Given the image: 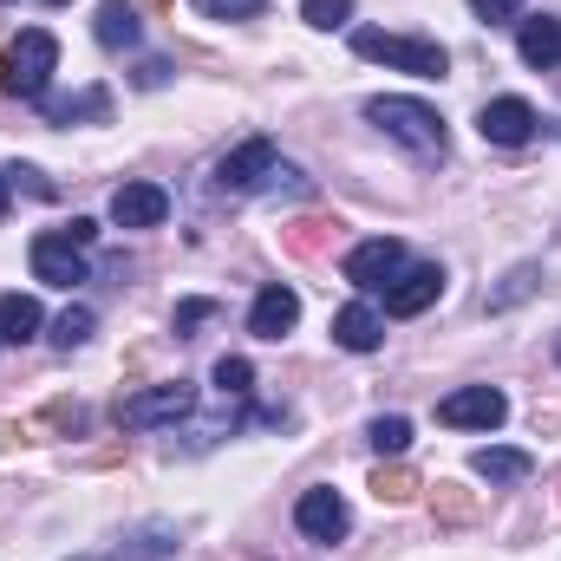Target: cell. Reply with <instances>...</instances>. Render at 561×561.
<instances>
[{
	"instance_id": "cell-1",
	"label": "cell",
	"mask_w": 561,
	"mask_h": 561,
	"mask_svg": "<svg viewBox=\"0 0 561 561\" xmlns=\"http://www.w3.org/2000/svg\"><path fill=\"white\" fill-rule=\"evenodd\" d=\"M353 53L359 59H379L392 72H412V79H444L450 72V53L437 39H419V33H379V26H359L353 33Z\"/></svg>"
},
{
	"instance_id": "cell-2",
	"label": "cell",
	"mask_w": 561,
	"mask_h": 561,
	"mask_svg": "<svg viewBox=\"0 0 561 561\" xmlns=\"http://www.w3.org/2000/svg\"><path fill=\"white\" fill-rule=\"evenodd\" d=\"M366 125H379L392 144L419 150V157H444V118L424 105V99H366Z\"/></svg>"
},
{
	"instance_id": "cell-3",
	"label": "cell",
	"mask_w": 561,
	"mask_h": 561,
	"mask_svg": "<svg viewBox=\"0 0 561 561\" xmlns=\"http://www.w3.org/2000/svg\"><path fill=\"white\" fill-rule=\"evenodd\" d=\"M53 66H59V39L46 33V26H26L20 39H13V53H7V92L13 99H39L46 92V79H53Z\"/></svg>"
},
{
	"instance_id": "cell-4",
	"label": "cell",
	"mask_w": 561,
	"mask_h": 561,
	"mask_svg": "<svg viewBox=\"0 0 561 561\" xmlns=\"http://www.w3.org/2000/svg\"><path fill=\"white\" fill-rule=\"evenodd\" d=\"M196 412V386L190 379H170V386H144L118 405V424L125 431H150V424H176Z\"/></svg>"
},
{
	"instance_id": "cell-5",
	"label": "cell",
	"mask_w": 561,
	"mask_h": 561,
	"mask_svg": "<svg viewBox=\"0 0 561 561\" xmlns=\"http://www.w3.org/2000/svg\"><path fill=\"white\" fill-rule=\"evenodd\" d=\"M503 419H510V399L496 386H463V392L437 399V424H450V431H496Z\"/></svg>"
},
{
	"instance_id": "cell-6",
	"label": "cell",
	"mask_w": 561,
	"mask_h": 561,
	"mask_svg": "<svg viewBox=\"0 0 561 561\" xmlns=\"http://www.w3.org/2000/svg\"><path fill=\"white\" fill-rule=\"evenodd\" d=\"M294 529L307 536V542H346V529H353V516H346V503H340V490H300V503H294Z\"/></svg>"
},
{
	"instance_id": "cell-7",
	"label": "cell",
	"mask_w": 561,
	"mask_h": 561,
	"mask_svg": "<svg viewBox=\"0 0 561 561\" xmlns=\"http://www.w3.org/2000/svg\"><path fill=\"white\" fill-rule=\"evenodd\" d=\"M33 275L46 287H79V280H92V262H85V249L72 236L46 229V236H33Z\"/></svg>"
},
{
	"instance_id": "cell-8",
	"label": "cell",
	"mask_w": 561,
	"mask_h": 561,
	"mask_svg": "<svg viewBox=\"0 0 561 561\" xmlns=\"http://www.w3.org/2000/svg\"><path fill=\"white\" fill-rule=\"evenodd\" d=\"M399 268H405V242H392V236H373V242H359L346 262H340V275L353 280V287H392L399 280Z\"/></svg>"
},
{
	"instance_id": "cell-9",
	"label": "cell",
	"mask_w": 561,
	"mask_h": 561,
	"mask_svg": "<svg viewBox=\"0 0 561 561\" xmlns=\"http://www.w3.org/2000/svg\"><path fill=\"white\" fill-rule=\"evenodd\" d=\"M275 163H280L275 144H268V138H249L242 150H229V157L216 163V190H222V196H249V190H255Z\"/></svg>"
},
{
	"instance_id": "cell-10",
	"label": "cell",
	"mask_w": 561,
	"mask_h": 561,
	"mask_svg": "<svg viewBox=\"0 0 561 561\" xmlns=\"http://www.w3.org/2000/svg\"><path fill=\"white\" fill-rule=\"evenodd\" d=\"M536 125H542V118H536V105H529V99H490V105L477 112V131H483L490 144H503V150L529 144V138H536Z\"/></svg>"
},
{
	"instance_id": "cell-11",
	"label": "cell",
	"mask_w": 561,
	"mask_h": 561,
	"mask_svg": "<svg viewBox=\"0 0 561 561\" xmlns=\"http://www.w3.org/2000/svg\"><path fill=\"white\" fill-rule=\"evenodd\" d=\"M437 294H444V268H437V262L399 268V280L386 287V313H392V320H412V313H424Z\"/></svg>"
},
{
	"instance_id": "cell-12",
	"label": "cell",
	"mask_w": 561,
	"mask_h": 561,
	"mask_svg": "<svg viewBox=\"0 0 561 561\" xmlns=\"http://www.w3.org/2000/svg\"><path fill=\"white\" fill-rule=\"evenodd\" d=\"M170 216V196L157 183H118L112 190V222L118 229H157Z\"/></svg>"
},
{
	"instance_id": "cell-13",
	"label": "cell",
	"mask_w": 561,
	"mask_h": 561,
	"mask_svg": "<svg viewBox=\"0 0 561 561\" xmlns=\"http://www.w3.org/2000/svg\"><path fill=\"white\" fill-rule=\"evenodd\" d=\"M294 320H300V294L294 287H262L255 294V307H249V333L255 340H280V333H294Z\"/></svg>"
},
{
	"instance_id": "cell-14",
	"label": "cell",
	"mask_w": 561,
	"mask_h": 561,
	"mask_svg": "<svg viewBox=\"0 0 561 561\" xmlns=\"http://www.w3.org/2000/svg\"><path fill=\"white\" fill-rule=\"evenodd\" d=\"M333 340H340L346 353H379V340H386V313L366 307V300H353V307L333 313Z\"/></svg>"
},
{
	"instance_id": "cell-15",
	"label": "cell",
	"mask_w": 561,
	"mask_h": 561,
	"mask_svg": "<svg viewBox=\"0 0 561 561\" xmlns=\"http://www.w3.org/2000/svg\"><path fill=\"white\" fill-rule=\"evenodd\" d=\"M516 53H523V66H536V72L561 66V20H556V13H536V20H523V33H516Z\"/></svg>"
},
{
	"instance_id": "cell-16",
	"label": "cell",
	"mask_w": 561,
	"mask_h": 561,
	"mask_svg": "<svg viewBox=\"0 0 561 561\" xmlns=\"http://www.w3.org/2000/svg\"><path fill=\"white\" fill-rule=\"evenodd\" d=\"M33 333H39V300L33 294H0V340L26 346Z\"/></svg>"
},
{
	"instance_id": "cell-17",
	"label": "cell",
	"mask_w": 561,
	"mask_h": 561,
	"mask_svg": "<svg viewBox=\"0 0 561 561\" xmlns=\"http://www.w3.org/2000/svg\"><path fill=\"white\" fill-rule=\"evenodd\" d=\"M163 556H176V529H170V523H150L138 536H125L105 561H163Z\"/></svg>"
},
{
	"instance_id": "cell-18",
	"label": "cell",
	"mask_w": 561,
	"mask_h": 561,
	"mask_svg": "<svg viewBox=\"0 0 561 561\" xmlns=\"http://www.w3.org/2000/svg\"><path fill=\"white\" fill-rule=\"evenodd\" d=\"M470 463H477V477H490V483H523V477H529V450H510V444H483Z\"/></svg>"
},
{
	"instance_id": "cell-19",
	"label": "cell",
	"mask_w": 561,
	"mask_h": 561,
	"mask_svg": "<svg viewBox=\"0 0 561 561\" xmlns=\"http://www.w3.org/2000/svg\"><path fill=\"white\" fill-rule=\"evenodd\" d=\"M92 33H99V46H138V13L125 7V0H105L99 7V20H92Z\"/></svg>"
},
{
	"instance_id": "cell-20",
	"label": "cell",
	"mask_w": 561,
	"mask_h": 561,
	"mask_svg": "<svg viewBox=\"0 0 561 561\" xmlns=\"http://www.w3.org/2000/svg\"><path fill=\"white\" fill-rule=\"evenodd\" d=\"M46 112H53V125H79V118L105 125V118H112V92H105V85H85L79 99H59V105H46Z\"/></svg>"
},
{
	"instance_id": "cell-21",
	"label": "cell",
	"mask_w": 561,
	"mask_h": 561,
	"mask_svg": "<svg viewBox=\"0 0 561 561\" xmlns=\"http://www.w3.org/2000/svg\"><path fill=\"white\" fill-rule=\"evenodd\" d=\"M92 327H99V313H92V307H66V313L53 320V346H59V353H72V346H85V340H92Z\"/></svg>"
},
{
	"instance_id": "cell-22",
	"label": "cell",
	"mask_w": 561,
	"mask_h": 561,
	"mask_svg": "<svg viewBox=\"0 0 561 561\" xmlns=\"http://www.w3.org/2000/svg\"><path fill=\"white\" fill-rule=\"evenodd\" d=\"M373 496H379V503H412V496H419V477H412L405 463H379V470H373Z\"/></svg>"
},
{
	"instance_id": "cell-23",
	"label": "cell",
	"mask_w": 561,
	"mask_h": 561,
	"mask_svg": "<svg viewBox=\"0 0 561 561\" xmlns=\"http://www.w3.org/2000/svg\"><path fill=\"white\" fill-rule=\"evenodd\" d=\"M431 510H437L444 523H470V516H477V496H470L463 483H437V490H431Z\"/></svg>"
},
{
	"instance_id": "cell-24",
	"label": "cell",
	"mask_w": 561,
	"mask_h": 561,
	"mask_svg": "<svg viewBox=\"0 0 561 561\" xmlns=\"http://www.w3.org/2000/svg\"><path fill=\"white\" fill-rule=\"evenodd\" d=\"M536 280H542V268H536V262H523L516 275H510L503 287H496V294H490V313H503V307H516V300H529V294H536Z\"/></svg>"
},
{
	"instance_id": "cell-25",
	"label": "cell",
	"mask_w": 561,
	"mask_h": 561,
	"mask_svg": "<svg viewBox=\"0 0 561 561\" xmlns=\"http://www.w3.org/2000/svg\"><path fill=\"white\" fill-rule=\"evenodd\" d=\"M249 386H255V366L222 353V359H216V392H222V399H249Z\"/></svg>"
},
{
	"instance_id": "cell-26",
	"label": "cell",
	"mask_w": 561,
	"mask_h": 561,
	"mask_svg": "<svg viewBox=\"0 0 561 561\" xmlns=\"http://www.w3.org/2000/svg\"><path fill=\"white\" fill-rule=\"evenodd\" d=\"M405 444H412V419H373V450L379 457H405Z\"/></svg>"
},
{
	"instance_id": "cell-27",
	"label": "cell",
	"mask_w": 561,
	"mask_h": 561,
	"mask_svg": "<svg viewBox=\"0 0 561 561\" xmlns=\"http://www.w3.org/2000/svg\"><path fill=\"white\" fill-rule=\"evenodd\" d=\"M327 229H333V222H320V216H307V222H294V229L280 236V249H287V255H320V242H327Z\"/></svg>"
},
{
	"instance_id": "cell-28",
	"label": "cell",
	"mask_w": 561,
	"mask_h": 561,
	"mask_svg": "<svg viewBox=\"0 0 561 561\" xmlns=\"http://www.w3.org/2000/svg\"><path fill=\"white\" fill-rule=\"evenodd\" d=\"M300 20H307V26H320V33H333V26H346V20H353V0H300Z\"/></svg>"
},
{
	"instance_id": "cell-29",
	"label": "cell",
	"mask_w": 561,
	"mask_h": 561,
	"mask_svg": "<svg viewBox=\"0 0 561 561\" xmlns=\"http://www.w3.org/2000/svg\"><path fill=\"white\" fill-rule=\"evenodd\" d=\"M190 7H196L203 20H255L268 0H190Z\"/></svg>"
},
{
	"instance_id": "cell-30",
	"label": "cell",
	"mask_w": 561,
	"mask_h": 561,
	"mask_svg": "<svg viewBox=\"0 0 561 561\" xmlns=\"http://www.w3.org/2000/svg\"><path fill=\"white\" fill-rule=\"evenodd\" d=\"M470 13H477L483 26H503V20H516V13H523V0H470Z\"/></svg>"
},
{
	"instance_id": "cell-31",
	"label": "cell",
	"mask_w": 561,
	"mask_h": 561,
	"mask_svg": "<svg viewBox=\"0 0 561 561\" xmlns=\"http://www.w3.org/2000/svg\"><path fill=\"white\" fill-rule=\"evenodd\" d=\"M209 313H216V300H183V307H176V333H190V327H203Z\"/></svg>"
},
{
	"instance_id": "cell-32",
	"label": "cell",
	"mask_w": 561,
	"mask_h": 561,
	"mask_svg": "<svg viewBox=\"0 0 561 561\" xmlns=\"http://www.w3.org/2000/svg\"><path fill=\"white\" fill-rule=\"evenodd\" d=\"M59 236H72L79 249H92V242H99V222H92V216H72V222H66Z\"/></svg>"
},
{
	"instance_id": "cell-33",
	"label": "cell",
	"mask_w": 561,
	"mask_h": 561,
	"mask_svg": "<svg viewBox=\"0 0 561 561\" xmlns=\"http://www.w3.org/2000/svg\"><path fill=\"white\" fill-rule=\"evenodd\" d=\"M163 79H170V66H163V59H144V66H138V85H144V92H157Z\"/></svg>"
},
{
	"instance_id": "cell-34",
	"label": "cell",
	"mask_w": 561,
	"mask_h": 561,
	"mask_svg": "<svg viewBox=\"0 0 561 561\" xmlns=\"http://www.w3.org/2000/svg\"><path fill=\"white\" fill-rule=\"evenodd\" d=\"M268 176H275V190H307V170H294V163H275Z\"/></svg>"
},
{
	"instance_id": "cell-35",
	"label": "cell",
	"mask_w": 561,
	"mask_h": 561,
	"mask_svg": "<svg viewBox=\"0 0 561 561\" xmlns=\"http://www.w3.org/2000/svg\"><path fill=\"white\" fill-rule=\"evenodd\" d=\"M46 419H53V424H72V431H85V412H79V405H46Z\"/></svg>"
},
{
	"instance_id": "cell-36",
	"label": "cell",
	"mask_w": 561,
	"mask_h": 561,
	"mask_svg": "<svg viewBox=\"0 0 561 561\" xmlns=\"http://www.w3.org/2000/svg\"><path fill=\"white\" fill-rule=\"evenodd\" d=\"M0 216H7V176H0Z\"/></svg>"
},
{
	"instance_id": "cell-37",
	"label": "cell",
	"mask_w": 561,
	"mask_h": 561,
	"mask_svg": "<svg viewBox=\"0 0 561 561\" xmlns=\"http://www.w3.org/2000/svg\"><path fill=\"white\" fill-rule=\"evenodd\" d=\"M556 359H561V333H556Z\"/></svg>"
},
{
	"instance_id": "cell-38",
	"label": "cell",
	"mask_w": 561,
	"mask_h": 561,
	"mask_svg": "<svg viewBox=\"0 0 561 561\" xmlns=\"http://www.w3.org/2000/svg\"><path fill=\"white\" fill-rule=\"evenodd\" d=\"M46 7H66V0H46Z\"/></svg>"
},
{
	"instance_id": "cell-39",
	"label": "cell",
	"mask_w": 561,
	"mask_h": 561,
	"mask_svg": "<svg viewBox=\"0 0 561 561\" xmlns=\"http://www.w3.org/2000/svg\"><path fill=\"white\" fill-rule=\"evenodd\" d=\"M0 79H7V59H0Z\"/></svg>"
}]
</instances>
